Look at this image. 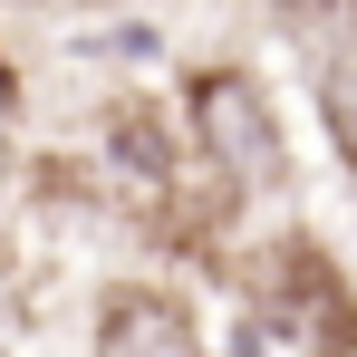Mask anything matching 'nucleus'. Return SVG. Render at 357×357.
Segmentation results:
<instances>
[{
  "label": "nucleus",
  "instance_id": "obj_1",
  "mask_svg": "<svg viewBox=\"0 0 357 357\" xmlns=\"http://www.w3.org/2000/svg\"><path fill=\"white\" fill-rule=\"evenodd\" d=\"M183 126H193V145H203V165L222 193H290V135L271 116V97L241 77V68H203L193 87H183Z\"/></svg>",
  "mask_w": 357,
  "mask_h": 357
},
{
  "label": "nucleus",
  "instance_id": "obj_2",
  "mask_svg": "<svg viewBox=\"0 0 357 357\" xmlns=\"http://www.w3.org/2000/svg\"><path fill=\"white\" fill-rule=\"evenodd\" d=\"M251 290H261V309H271L309 357H357V299H348L338 261H328L319 241H271L261 271H251Z\"/></svg>",
  "mask_w": 357,
  "mask_h": 357
},
{
  "label": "nucleus",
  "instance_id": "obj_3",
  "mask_svg": "<svg viewBox=\"0 0 357 357\" xmlns=\"http://www.w3.org/2000/svg\"><path fill=\"white\" fill-rule=\"evenodd\" d=\"M97 357H203V338H193V309L174 290L126 280L97 299Z\"/></svg>",
  "mask_w": 357,
  "mask_h": 357
},
{
  "label": "nucleus",
  "instance_id": "obj_4",
  "mask_svg": "<svg viewBox=\"0 0 357 357\" xmlns=\"http://www.w3.org/2000/svg\"><path fill=\"white\" fill-rule=\"evenodd\" d=\"M309 49H357V0H271Z\"/></svg>",
  "mask_w": 357,
  "mask_h": 357
},
{
  "label": "nucleus",
  "instance_id": "obj_5",
  "mask_svg": "<svg viewBox=\"0 0 357 357\" xmlns=\"http://www.w3.org/2000/svg\"><path fill=\"white\" fill-rule=\"evenodd\" d=\"M319 97H328V126H338V145H348V165H357V77H348V68H328Z\"/></svg>",
  "mask_w": 357,
  "mask_h": 357
},
{
  "label": "nucleus",
  "instance_id": "obj_6",
  "mask_svg": "<svg viewBox=\"0 0 357 357\" xmlns=\"http://www.w3.org/2000/svg\"><path fill=\"white\" fill-rule=\"evenodd\" d=\"M10 126H20V77H10V59H0V145H10Z\"/></svg>",
  "mask_w": 357,
  "mask_h": 357
},
{
  "label": "nucleus",
  "instance_id": "obj_7",
  "mask_svg": "<svg viewBox=\"0 0 357 357\" xmlns=\"http://www.w3.org/2000/svg\"><path fill=\"white\" fill-rule=\"evenodd\" d=\"M20 328V290H10V271H0V338Z\"/></svg>",
  "mask_w": 357,
  "mask_h": 357
}]
</instances>
